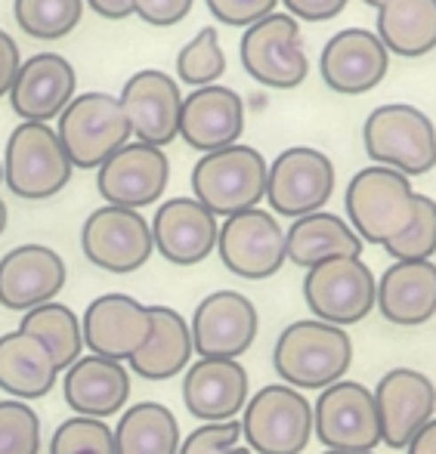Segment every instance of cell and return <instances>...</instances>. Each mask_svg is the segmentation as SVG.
I'll return each instance as SVG.
<instances>
[{"label":"cell","mask_w":436,"mask_h":454,"mask_svg":"<svg viewBox=\"0 0 436 454\" xmlns=\"http://www.w3.org/2000/svg\"><path fill=\"white\" fill-rule=\"evenodd\" d=\"M353 364V340L347 328L319 322V318H297L281 334L273 347V368L275 377L291 389H329L331 383L344 380Z\"/></svg>","instance_id":"obj_1"},{"label":"cell","mask_w":436,"mask_h":454,"mask_svg":"<svg viewBox=\"0 0 436 454\" xmlns=\"http://www.w3.org/2000/svg\"><path fill=\"white\" fill-rule=\"evenodd\" d=\"M347 216L353 232L362 239V245L387 247L396 241L415 220L418 210V192L412 180L390 168H362L347 185Z\"/></svg>","instance_id":"obj_2"},{"label":"cell","mask_w":436,"mask_h":454,"mask_svg":"<svg viewBox=\"0 0 436 454\" xmlns=\"http://www.w3.org/2000/svg\"><path fill=\"white\" fill-rule=\"evenodd\" d=\"M365 155L402 176H421L436 168V127L408 102L377 106L362 127Z\"/></svg>","instance_id":"obj_3"},{"label":"cell","mask_w":436,"mask_h":454,"mask_svg":"<svg viewBox=\"0 0 436 454\" xmlns=\"http://www.w3.org/2000/svg\"><path fill=\"white\" fill-rule=\"evenodd\" d=\"M266 158L254 145L235 143L208 152L192 168V198L214 216H235L254 210L266 198Z\"/></svg>","instance_id":"obj_4"},{"label":"cell","mask_w":436,"mask_h":454,"mask_svg":"<svg viewBox=\"0 0 436 454\" xmlns=\"http://www.w3.org/2000/svg\"><path fill=\"white\" fill-rule=\"evenodd\" d=\"M62 149L72 168L99 170L118 149L131 143V121H127L121 99L112 93H78L66 106L56 124Z\"/></svg>","instance_id":"obj_5"},{"label":"cell","mask_w":436,"mask_h":454,"mask_svg":"<svg viewBox=\"0 0 436 454\" xmlns=\"http://www.w3.org/2000/svg\"><path fill=\"white\" fill-rule=\"evenodd\" d=\"M239 424L251 454H304L313 442V402L300 389L269 383L248 399Z\"/></svg>","instance_id":"obj_6"},{"label":"cell","mask_w":436,"mask_h":454,"mask_svg":"<svg viewBox=\"0 0 436 454\" xmlns=\"http://www.w3.org/2000/svg\"><path fill=\"white\" fill-rule=\"evenodd\" d=\"M72 161L50 124L22 121L4 149V183L16 198L47 201L72 180Z\"/></svg>","instance_id":"obj_7"},{"label":"cell","mask_w":436,"mask_h":454,"mask_svg":"<svg viewBox=\"0 0 436 454\" xmlns=\"http://www.w3.org/2000/svg\"><path fill=\"white\" fill-rule=\"evenodd\" d=\"M304 300L313 318L350 328L371 316L377 300V278L362 257H335L304 275Z\"/></svg>","instance_id":"obj_8"},{"label":"cell","mask_w":436,"mask_h":454,"mask_svg":"<svg viewBox=\"0 0 436 454\" xmlns=\"http://www.w3.org/2000/svg\"><path fill=\"white\" fill-rule=\"evenodd\" d=\"M313 436L325 451H375L381 445L375 393L356 380H337L313 402Z\"/></svg>","instance_id":"obj_9"},{"label":"cell","mask_w":436,"mask_h":454,"mask_svg":"<svg viewBox=\"0 0 436 454\" xmlns=\"http://www.w3.org/2000/svg\"><path fill=\"white\" fill-rule=\"evenodd\" d=\"M242 66L258 84L273 90H291L304 84L310 62L300 41V25L288 12H269L242 35Z\"/></svg>","instance_id":"obj_10"},{"label":"cell","mask_w":436,"mask_h":454,"mask_svg":"<svg viewBox=\"0 0 436 454\" xmlns=\"http://www.w3.org/2000/svg\"><path fill=\"white\" fill-rule=\"evenodd\" d=\"M81 251L96 270L131 275L143 270L155 251L152 226L139 210L102 204L81 226Z\"/></svg>","instance_id":"obj_11"},{"label":"cell","mask_w":436,"mask_h":454,"mask_svg":"<svg viewBox=\"0 0 436 454\" xmlns=\"http://www.w3.org/2000/svg\"><path fill=\"white\" fill-rule=\"evenodd\" d=\"M335 192V164L310 145L285 149L266 170V201L273 214L300 220L329 204Z\"/></svg>","instance_id":"obj_12"},{"label":"cell","mask_w":436,"mask_h":454,"mask_svg":"<svg viewBox=\"0 0 436 454\" xmlns=\"http://www.w3.org/2000/svg\"><path fill=\"white\" fill-rule=\"evenodd\" d=\"M217 254L223 266L245 281L273 278L285 266V229L275 214L263 207L226 216L217 235Z\"/></svg>","instance_id":"obj_13"},{"label":"cell","mask_w":436,"mask_h":454,"mask_svg":"<svg viewBox=\"0 0 436 454\" xmlns=\"http://www.w3.org/2000/svg\"><path fill=\"white\" fill-rule=\"evenodd\" d=\"M189 331L198 359H242L258 340L260 312L245 294L214 291L195 306Z\"/></svg>","instance_id":"obj_14"},{"label":"cell","mask_w":436,"mask_h":454,"mask_svg":"<svg viewBox=\"0 0 436 454\" xmlns=\"http://www.w3.org/2000/svg\"><path fill=\"white\" fill-rule=\"evenodd\" d=\"M371 393L381 420V445L393 451H406L421 427L436 418V383L424 371L390 368Z\"/></svg>","instance_id":"obj_15"},{"label":"cell","mask_w":436,"mask_h":454,"mask_svg":"<svg viewBox=\"0 0 436 454\" xmlns=\"http://www.w3.org/2000/svg\"><path fill=\"white\" fill-rule=\"evenodd\" d=\"M84 349L112 362H131L152 337V306L131 294H102L81 318Z\"/></svg>","instance_id":"obj_16"},{"label":"cell","mask_w":436,"mask_h":454,"mask_svg":"<svg viewBox=\"0 0 436 454\" xmlns=\"http://www.w3.org/2000/svg\"><path fill=\"white\" fill-rule=\"evenodd\" d=\"M170 183V161L164 149L146 143H127L118 149L99 170H96V189L112 207L139 210L155 204Z\"/></svg>","instance_id":"obj_17"},{"label":"cell","mask_w":436,"mask_h":454,"mask_svg":"<svg viewBox=\"0 0 436 454\" xmlns=\"http://www.w3.org/2000/svg\"><path fill=\"white\" fill-rule=\"evenodd\" d=\"M251 399V377L239 359H195L183 371V405L198 424L239 420Z\"/></svg>","instance_id":"obj_18"},{"label":"cell","mask_w":436,"mask_h":454,"mask_svg":"<svg viewBox=\"0 0 436 454\" xmlns=\"http://www.w3.org/2000/svg\"><path fill=\"white\" fill-rule=\"evenodd\" d=\"M121 108L131 121V133L137 143L164 149L179 137V108H183V93L177 81L162 68H143L131 74L121 90Z\"/></svg>","instance_id":"obj_19"},{"label":"cell","mask_w":436,"mask_h":454,"mask_svg":"<svg viewBox=\"0 0 436 454\" xmlns=\"http://www.w3.org/2000/svg\"><path fill=\"white\" fill-rule=\"evenodd\" d=\"M155 251L174 266H198L217 251L220 223L195 198H168L152 216Z\"/></svg>","instance_id":"obj_20"},{"label":"cell","mask_w":436,"mask_h":454,"mask_svg":"<svg viewBox=\"0 0 436 454\" xmlns=\"http://www.w3.org/2000/svg\"><path fill=\"white\" fill-rule=\"evenodd\" d=\"M66 260L47 245H19L0 257V306L28 312L53 303L66 287Z\"/></svg>","instance_id":"obj_21"},{"label":"cell","mask_w":436,"mask_h":454,"mask_svg":"<svg viewBox=\"0 0 436 454\" xmlns=\"http://www.w3.org/2000/svg\"><path fill=\"white\" fill-rule=\"evenodd\" d=\"M390 68V53L375 31L344 28L329 37L319 56L322 81L335 93L359 96L375 90Z\"/></svg>","instance_id":"obj_22"},{"label":"cell","mask_w":436,"mask_h":454,"mask_svg":"<svg viewBox=\"0 0 436 454\" xmlns=\"http://www.w3.org/2000/svg\"><path fill=\"white\" fill-rule=\"evenodd\" d=\"M78 74L72 62L59 53H35L22 62L16 81L10 87V106L22 121L47 124L50 118H59L66 106L75 99Z\"/></svg>","instance_id":"obj_23"},{"label":"cell","mask_w":436,"mask_h":454,"mask_svg":"<svg viewBox=\"0 0 436 454\" xmlns=\"http://www.w3.org/2000/svg\"><path fill=\"white\" fill-rule=\"evenodd\" d=\"M245 133V102L235 90L220 84L198 87L183 96L179 137L198 152H220L235 145Z\"/></svg>","instance_id":"obj_24"},{"label":"cell","mask_w":436,"mask_h":454,"mask_svg":"<svg viewBox=\"0 0 436 454\" xmlns=\"http://www.w3.org/2000/svg\"><path fill=\"white\" fill-rule=\"evenodd\" d=\"M62 395L75 414L106 420L121 414L131 402V368L87 353L62 371Z\"/></svg>","instance_id":"obj_25"},{"label":"cell","mask_w":436,"mask_h":454,"mask_svg":"<svg viewBox=\"0 0 436 454\" xmlns=\"http://www.w3.org/2000/svg\"><path fill=\"white\" fill-rule=\"evenodd\" d=\"M375 309L396 328H421L436 316V263H393L377 278Z\"/></svg>","instance_id":"obj_26"},{"label":"cell","mask_w":436,"mask_h":454,"mask_svg":"<svg viewBox=\"0 0 436 454\" xmlns=\"http://www.w3.org/2000/svg\"><path fill=\"white\" fill-rule=\"evenodd\" d=\"M62 377L59 364L47 343L25 331H6L0 334V393L6 399L37 402L56 387Z\"/></svg>","instance_id":"obj_27"},{"label":"cell","mask_w":436,"mask_h":454,"mask_svg":"<svg viewBox=\"0 0 436 454\" xmlns=\"http://www.w3.org/2000/svg\"><path fill=\"white\" fill-rule=\"evenodd\" d=\"M195 347H192V331L189 322L174 309V306L155 303L152 306V337L131 362V374L143 377V380H170L179 377L192 364Z\"/></svg>","instance_id":"obj_28"},{"label":"cell","mask_w":436,"mask_h":454,"mask_svg":"<svg viewBox=\"0 0 436 454\" xmlns=\"http://www.w3.org/2000/svg\"><path fill=\"white\" fill-rule=\"evenodd\" d=\"M285 257L300 270L325 263L335 257H362V239L353 232L344 216L316 210L294 220L285 232Z\"/></svg>","instance_id":"obj_29"},{"label":"cell","mask_w":436,"mask_h":454,"mask_svg":"<svg viewBox=\"0 0 436 454\" xmlns=\"http://www.w3.org/2000/svg\"><path fill=\"white\" fill-rule=\"evenodd\" d=\"M115 433V454H177L183 433L164 402H133L121 411Z\"/></svg>","instance_id":"obj_30"},{"label":"cell","mask_w":436,"mask_h":454,"mask_svg":"<svg viewBox=\"0 0 436 454\" xmlns=\"http://www.w3.org/2000/svg\"><path fill=\"white\" fill-rule=\"evenodd\" d=\"M377 37L387 53L418 59L436 50V0H390L377 10Z\"/></svg>","instance_id":"obj_31"},{"label":"cell","mask_w":436,"mask_h":454,"mask_svg":"<svg viewBox=\"0 0 436 454\" xmlns=\"http://www.w3.org/2000/svg\"><path fill=\"white\" fill-rule=\"evenodd\" d=\"M19 331L35 334L47 343V349L53 353L59 371L72 368L75 362L84 356V331H81V318L72 306L66 303H44L37 309L22 312Z\"/></svg>","instance_id":"obj_32"},{"label":"cell","mask_w":436,"mask_h":454,"mask_svg":"<svg viewBox=\"0 0 436 454\" xmlns=\"http://www.w3.org/2000/svg\"><path fill=\"white\" fill-rule=\"evenodd\" d=\"M19 28L37 41H59L78 28L84 0H12Z\"/></svg>","instance_id":"obj_33"},{"label":"cell","mask_w":436,"mask_h":454,"mask_svg":"<svg viewBox=\"0 0 436 454\" xmlns=\"http://www.w3.org/2000/svg\"><path fill=\"white\" fill-rule=\"evenodd\" d=\"M226 72V53L220 47V35L214 25L202 28L183 50L177 53V74L189 87H210Z\"/></svg>","instance_id":"obj_34"},{"label":"cell","mask_w":436,"mask_h":454,"mask_svg":"<svg viewBox=\"0 0 436 454\" xmlns=\"http://www.w3.org/2000/svg\"><path fill=\"white\" fill-rule=\"evenodd\" d=\"M50 454H115V433L106 420L75 414L53 430Z\"/></svg>","instance_id":"obj_35"},{"label":"cell","mask_w":436,"mask_h":454,"mask_svg":"<svg viewBox=\"0 0 436 454\" xmlns=\"http://www.w3.org/2000/svg\"><path fill=\"white\" fill-rule=\"evenodd\" d=\"M0 454H41V418L28 402L0 399Z\"/></svg>","instance_id":"obj_36"},{"label":"cell","mask_w":436,"mask_h":454,"mask_svg":"<svg viewBox=\"0 0 436 454\" xmlns=\"http://www.w3.org/2000/svg\"><path fill=\"white\" fill-rule=\"evenodd\" d=\"M384 251L393 257V263H415V260H431L436 254V201L431 195L418 192V210L406 232L390 241Z\"/></svg>","instance_id":"obj_37"},{"label":"cell","mask_w":436,"mask_h":454,"mask_svg":"<svg viewBox=\"0 0 436 454\" xmlns=\"http://www.w3.org/2000/svg\"><path fill=\"white\" fill-rule=\"evenodd\" d=\"M177 454H251L242 442L239 420H223V424H202L179 442Z\"/></svg>","instance_id":"obj_38"},{"label":"cell","mask_w":436,"mask_h":454,"mask_svg":"<svg viewBox=\"0 0 436 454\" xmlns=\"http://www.w3.org/2000/svg\"><path fill=\"white\" fill-rule=\"evenodd\" d=\"M279 0H208V10L223 25H245L251 28L254 22L266 19Z\"/></svg>","instance_id":"obj_39"},{"label":"cell","mask_w":436,"mask_h":454,"mask_svg":"<svg viewBox=\"0 0 436 454\" xmlns=\"http://www.w3.org/2000/svg\"><path fill=\"white\" fill-rule=\"evenodd\" d=\"M192 6H195V0H133V12L155 28L183 22L192 12Z\"/></svg>","instance_id":"obj_40"},{"label":"cell","mask_w":436,"mask_h":454,"mask_svg":"<svg viewBox=\"0 0 436 454\" xmlns=\"http://www.w3.org/2000/svg\"><path fill=\"white\" fill-rule=\"evenodd\" d=\"M288 6V16L306 19V22H329L337 12H344V6L350 0H281Z\"/></svg>","instance_id":"obj_41"},{"label":"cell","mask_w":436,"mask_h":454,"mask_svg":"<svg viewBox=\"0 0 436 454\" xmlns=\"http://www.w3.org/2000/svg\"><path fill=\"white\" fill-rule=\"evenodd\" d=\"M19 68H22V56H19V43L0 28V96L10 93L12 81H16Z\"/></svg>","instance_id":"obj_42"},{"label":"cell","mask_w":436,"mask_h":454,"mask_svg":"<svg viewBox=\"0 0 436 454\" xmlns=\"http://www.w3.org/2000/svg\"><path fill=\"white\" fill-rule=\"evenodd\" d=\"M87 4H90V10H93L96 16L112 19V22L133 16V0H87Z\"/></svg>","instance_id":"obj_43"},{"label":"cell","mask_w":436,"mask_h":454,"mask_svg":"<svg viewBox=\"0 0 436 454\" xmlns=\"http://www.w3.org/2000/svg\"><path fill=\"white\" fill-rule=\"evenodd\" d=\"M406 454H436V418L418 430V436L406 445Z\"/></svg>","instance_id":"obj_44"},{"label":"cell","mask_w":436,"mask_h":454,"mask_svg":"<svg viewBox=\"0 0 436 454\" xmlns=\"http://www.w3.org/2000/svg\"><path fill=\"white\" fill-rule=\"evenodd\" d=\"M6 220H10V214H6V204H4V198H0V235H4V229H6Z\"/></svg>","instance_id":"obj_45"},{"label":"cell","mask_w":436,"mask_h":454,"mask_svg":"<svg viewBox=\"0 0 436 454\" xmlns=\"http://www.w3.org/2000/svg\"><path fill=\"white\" fill-rule=\"evenodd\" d=\"M362 4L375 6V10H381V6H384V4H390V0H362Z\"/></svg>","instance_id":"obj_46"},{"label":"cell","mask_w":436,"mask_h":454,"mask_svg":"<svg viewBox=\"0 0 436 454\" xmlns=\"http://www.w3.org/2000/svg\"><path fill=\"white\" fill-rule=\"evenodd\" d=\"M322 454H377V451H322Z\"/></svg>","instance_id":"obj_47"},{"label":"cell","mask_w":436,"mask_h":454,"mask_svg":"<svg viewBox=\"0 0 436 454\" xmlns=\"http://www.w3.org/2000/svg\"><path fill=\"white\" fill-rule=\"evenodd\" d=\"M0 183H4V161H0Z\"/></svg>","instance_id":"obj_48"}]
</instances>
